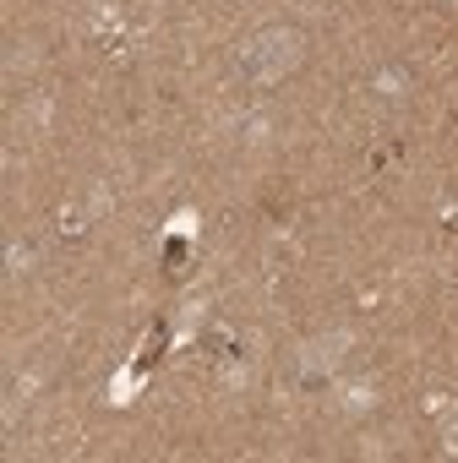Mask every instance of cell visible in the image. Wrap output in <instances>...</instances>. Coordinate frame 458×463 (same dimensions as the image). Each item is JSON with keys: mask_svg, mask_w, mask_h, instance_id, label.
I'll list each match as a JSON object with an SVG mask.
<instances>
[{"mask_svg": "<svg viewBox=\"0 0 458 463\" xmlns=\"http://www.w3.org/2000/svg\"><path fill=\"white\" fill-rule=\"evenodd\" d=\"M301 50H306V39H301L295 28H262L257 39H246L241 71H246L252 82H279V77H290V71L301 66Z\"/></svg>", "mask_w": 458, "mask_h": 463, "instance_id": "1", "label": "cell"}, {"mask_svg": "<svg viewBox=\"0 0 458 463\" xmlns=\"http://www.w3.org/2000/svg\"><path fill=\"white\" fill-rule=\"evenodd\" d=\"M344 349H349V338L344 333H333V338H322V344H311L306 349V360H301V371L317 382L322 371H339V360H344Z\"/></svg>", "mask_w": 458, "mask_h": 463, "instance_id": "2", "label": "cell"}]
</instances>
